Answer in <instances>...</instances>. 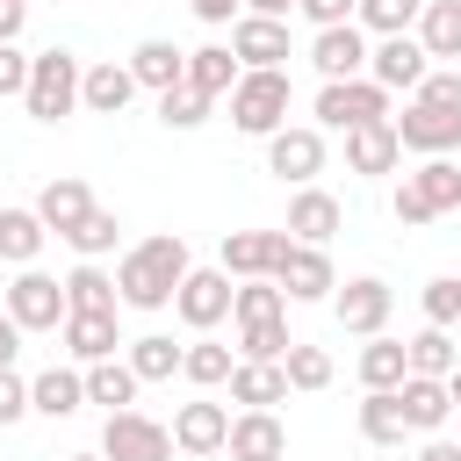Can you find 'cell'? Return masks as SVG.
Segmentation results:
<instances>
[{
    "instance_id": "9f6ffc18",
    "label": "cell",
    "mask_w": 461,
    "mask_h": 461,
    "mask_svg": "<svg viewBox=\"0 0 461 461\" xmlns=\"http://www.w3.org/2000/svg\"><path fill=\"white\" fill-rule=\"evenodd\" d=\"M447 389H454V411H461V367H454V375H447Z\"/></svg>"
},
{
    "instance_id": "8d00e7d4",
    "label": "cell",
    "mask_w": 461,
    "mask_h": 461,
    "mask_svg": "<svg viewBox=\"0 0 461 461\" xmlns=\"http://www.w3.org/2000/svg\"><path fill=\"white\" fill-rule=\"evenodd\" d=\"M403 353H411V375H454V339H447V324H425L418 339H403Z\"/></svg>"
},
{
    "instance_id": "d6986e66",
    "label": "cell",
    "mask_w": 461,
    "mask_h": 461,
    "mask_svg": "<svg viewBox=\"0 0 461 461\" xmlns=\"http://www.w3.org/2000/svg\"><path fill=\"white\" fill-rule=\"evenodd\" d=\"M36 216H43V223H50L58 238H72V230H79V223L94 216V187H86L79 173H58V180H50L43 194H36Z\"/></svg>"
},
{
    "instance_id": "8fae6325",
    "label": "cell",
    "mask_w": 461,
    "mask_h": 461,
    "mask_svg": "<svg viewBox=\"0 0 461 461\" xmlns=\"http://www.w3.org/2000/svg\"><path fill=\"white\" fill-rule=\"evenodd\" d=\"M432 72V58H425V43L403 29V36H382L375 50H367V79L375 86H389V94H418V79Z\"/></svg>"
},
{
    "instance_id": "ac0fdd59",
    "label": "cell",
    "mask_w": 461,
    "mask_h": 461,
    "mask_svg": "<svg viewBox=\"0 0 461 461\" xmlns=\"http://www.w3.org/2000/svg\"><path fill=\"white\" fill-rule=\"evenodd\" d=\"M223 454H230V461H281V454H288V425H281L274 411H238Z\"/></svg>"
},
{
    "instance_id": "db71d44e",
    "label": "cell",
    "mask_w": 461,
    "mask_h": 461,
    "mask_svg": "<svg viewBox=\"0 0 461 461\" xmlns=\"http://www.w3.org/2000/svg\"><path fill=\"white\" fill-rule=\"evenodd\" d=\"M22 36V0H0V43Z\"/></svg>"
},
{
    "instance_id": "44dd1931",
    "label": "cell",
    "mask_w": 461,
    "mask_h": 461,
    "mask_svg": "<svg viewBox=\"0 0 461 461\" xmlns=\"http://www.w3.org/2000/svg\"><path fill=\"white\" fill-rule=\"evenodd\" d=\"M230 403H245V411L288 403V367H281V360H238V367H230Z\"/></svg>"
},
{
    "instance_id": "d590c367",
    "label": "cell",
    "mask_w": 461,
    "mask_h": 461,
    "mask_svg": "<svg viewBox=\"0 0 461 461\" xmlns=\"http://www.w3.org/2000/svg\"><path fill=\"white\" fill-rule=\"evenodd\" d=\"M230 317L238 324H259V317H288V288L281 281H238V295H230Z\"/></svg>"
},
{
    "instance_id": "5bb4252c",
    "label": "cell",
    "mask_w": 461,
    "mask_h": 461,
    "mask_svg": "<svg viewBox=\"0 0 461 461\" xmlns=\"http://www.w3.org/2000/svg\"><path fill=\"white\" fill-rule=\"evenodd\" d=\"M281 252H288V230H223V274L230 281H274V267H281Z\"/></svg>"
},
{
    "instance_id": "f1b7e54d",
    "label": "cell",
    "mask_w": 461,
    "mask_h": 461,
    "mask_svg": "<svg viewBox=\"0 0 461 461\" xmlns=\"http://www.w3.org/2000/svg\"><path fill=\"white\" fill-rule=\"evenodd\" d=\"M65 303H72V310H122V288H115V274H108L101 259H79V267L65 274Z\"/></svg>"
},
{
    "instance_id": "6da1fadb",
    "label": "cell",
    "mask_w": 461,
    "mask_h": 461,
    "mask_svg": "<svg viewBox=\"0 0 461 461\" xmlns=\"http://www.w3.org/2000/svg\"><path fill=\"white\" fill-rule=\"evenodd\" d=\"M187 238L180 230H158V238H144V245H130L122 259H115V288H122V310H166L173 295H180V281H187Z\"/></svg>"
},
{
    "instance_id": "1f68e13d",
    "label": "cell",
    "mask_w": 461,
    "mask_h": 461,
    "mask_svg": "<svg viewBox=\"0 0 461 461\" xmlns=\"http://www.w3.org/2000/svg\"><path fill=\"white\" fill-rule=\"evenodd\" d=\"M43 238H50V223L36 209H0V259L7 267H29L43 252Z\"/></svg>"
},
{
    "instance_id": "f546056e",
    "label": "cell",
    "mask_w": 461,
    "mask_h": 461,
    "mask_svg": "<svg viewBox=\"0 0 461 461\" xmlns=\"http://www.w3.org/2000/svg\"><path fill=\"white\" fill-rule=\"evenodd\" d=\"M403 375H411V353H403V339H367L360 346V389H403Z\"/></svg>"
},
{
    "instance_id": "52a82bcc",
    "label": "cell",
    "mask_w": 461,
    "mask_h": 461,
    "mask_svg": "<svg viewBox=\"0 0 461 461\" xmlns=\"http://www.w3.org/2000/svg\"><path fill=\"white\" fill-rule=\"evenodd\" d=\"M267 173L288 180V187H310V180L324 173V130H310V122H281V130L267 137Z\"/></svg>"
},
{
    "instance_id": "f907efd6",
    "label": "cell",
    "mask_w": 461,
    "mask_h": 461,
    "mask_svg": "<svg viewBox=\"0 0 461 461\" xmlns=\"http://www.w3.org/2000/svg\"><path fill=\"white\" fill-rule=\"evenodd\" d=\"M187 7H194V22H209V29H216V22H230L245 0H187Z\"/></svg>"
},
{
    "instance_id": "11a10c76",
    "label": "cell",
    "mask_w": 461,
    "mask_h": 461,
    "mask_svg": "<svg viewBox=\"0 0 461 461\" xmlns=\"http://www.w3.org/2000/svg\"><path fill=\"white\" fill-rule=\"evenodd\" d=\"M245 14H281V22H288V14H295V0H245Z\"/></svg>"
},
{
    "instance_id": "9c48e42d",
    "label": "cell",
    "mask_w": 461,
    "mask_h": 461,
    "mask_svg": "<svg viewBox=\"0 0 461 461\" xmlns=\"http://www.w3.org/2000/svg\"><path fill=\"white\" fill-rule=\"evenodd\" d=\"M101 454L108 461H173V432L144 411H108L101 425Z\"/></svg>"
},
{
    "instance_id": "ab89813d",
    "label": "cell",
    "mask_w": 461,
    "mask_h": 461,
    "mask_svg": "<svg viewBox=\"0 0 461 461\" xmlns=\"http://www.w3.org/2000/svg\"><path fill=\"white\" fill-rule=\"evenodd\" d=\"M295 339H288V317H259V324H238V360H281Z\"/></svg>"
},
{
    "instance_id": "60d3db41",
    "label": "cell",
    "mask_w": 461,
    "mask_h": 461,
    "mask_svg": "<svg viewBox=\"0 0 461 461\" xmlns=\"http://www.w3.org/2000/svg\"><path fill=\"white\" fill-rule=\"evenodd\" d=\"M281 367H288V389H331V353H324V346H303V339H295V346L281 353Z\"/></svg>"
},
{
    "instance_id": "4dcf8cb0",
    "label": "cell",
    "mask_w": 461,
    "mask_h": 461,
    "mask_svg": "<svg viewBox=\"0 0 461 461\" xmlns=\"http://www.w3.org/2000/svg\"><path fill=\"white\" fill-rule=\"evenodd\" d=\"M411 180V194L432 209V216H447V209H461V166L454 158H425L418 173H403Z\"/></svg>"
},
{
    "instance_id": "3957f363",
    "label": "cell",
    "mask_w": 461,
    "mask_h": 461,
    "mask_svg": "<svg viewBox=\"0 0 461 461\" xmlns=\"http://www.w3.org/2000/svg\"><path fill=\"white\" fill-rule=\"evenodd\" d=\"M230 122L245 130V137H274L281 122H288V72L274 65V72H238V86H230Z\"/></svg>"
},
{
    "instance_id": "603a6c76",
    "label": "cell",
    "mask_w": 461,
    "mask_h": 461,
    "mask_svg": "<svg viewBox=\"0 0 461 461\" xmlns=\"http://www.w3.org/2000/svg\"><path fill=\"white\" fill-rule=\"evenodd\" d=\"M346 216H339V194H324V187H295V202H288V238H303V245H324L331 230H339Z\"/></svg>"
},
{
    "instance_id": "ba28073f",
    "label": "cell",
    "mask_w": 461,
    "mask_h": 461,
    "mask_svg": "<svg viewBox=\"0 0 461 461\" xmlns=\"http://www.w3.org/2000/svg\"><path fill=\"white\" fill-rule=\"evenodd\" d=\"M230 295H238V281H230L223 267H187V281H180L173 310H180V324H187V331H216V324L230 317Z\"/></svg>"
},
{
    "instance_id": "d4e9b609",
    "label": "cell",
    "mask_w": 461,
    "mask_h": 461,
    "mask_svg": "<svg viewBox=\"0 0 461 461\" xmlns=\"http://www.w3.org/2000/svg\"><path fill=\"white\" fill-rule=\"evenodd\" d=\"M403 418H411V432H439L447 425V411H454V389L439 382V375H403Z\"/></svg>"
},
{
    "instance_id": "74e56055",
    "label": "cell",
    "mask_w": 461,
    "mask_h": 461,
    "mask_svg": "<svg viewBox=\"0 0 461 461\" xmlns=\"http://www.w3.org/2000/svg\"><path fill=\"white\" fill-rule=\"evenodd\" d=\"M230 346H216V339H194L187 353H180V375L194 382V389H216V382H230Z\"/></svg>"
},
{
    "instance_id": "c3c4849f",
    "label": "cell",
    "mask_w": 461,
    "mask_h": 461,
    "mask_svg": "<svg viewBox=\"0 0 461 461\" xmlns=\"http://www.w3.org/2000/svg\"><path fill=\"white\" fill-rule=\"evenodd\" d=\"M418 101H439V108H461V72H425V79H418Z\"/></svg>"
},
{
    "instance_id": "f5cc1de1",
    "label": "cell",
    "mask_w": 461,
    "mask_h": 461,
    "mask_svg": "<svg viewBox=\"0 0 461 461\" xmlns=\"http://www.w3.org/2000/svg\"><path fill=\"white\" fill-rule=\"evenodd\" d=\"M418 461H461V447H454V439H439V432H425V447H418Z\"/></svg>"
},
{
    "instance_id": "681fc988",
    "label": "cell",
    "mask_w": 461,
    "mask_h": 461,
    "mask_svg": "<svg viewBox=\"0 0 461 461\" xmlns=\"http://www.w3.org/2000/svg\"><path fill=\"white\" fill-rule=\"evenodd\" d=\"M389 209H396V223H411V230H418V223H432V209H425V202L411 194V180L396 187V202H389Z\"/></svg>"
},
{
    "instance_id": "7402d4cb",
    "label": "cell",
    "mask_w": 461,
    "mask_h": 461,
    "mask_svg": "<svg viewBox=\"0 0 461 461\" xmlns=\"http://www.w3.org/2000/svg\"><path fill=\"white\" fill-rule=\"evenodd\" d=\"M130 94H137V72H130V58L115 65H86V79H79V108H94V115H122L130 108Z\"/></svg>"
},
{
    "instance_id": "484cf974",
    "label": "cell",
    "mask_w": 461,
    "mask_h": 461,
    "mask_svg": "<svg viewBox=\"0 0 461 461\" xmlns=\"http://www.w3.org/2000/svg\"><path fill=\"white\" fill-rule=\"evenodd\" d=\"M360 439L367 447H403L411 439V418H403V396L396 389H367L360 396Z\"/></svg>"
},
{
    "instance_id": "f35d334b",
    "label": "cell",
    "mask_w": 461,
    "mask_h": 461,
    "mask_svg": "<svg viewBox=\"0 0 461 461\" xmlns=\"http://www.w3.org/2000/svg\"><path fill=\"white\" fill-rule=\"evenodd\" d=\"M418 14H425V0H360L353 7V22L375 36H403V29H418Z\"/></svg>"
},
{
    "instance_id": "4316f807",
    "label": "cell",
    "mask_w": 461,
    "mask_h": 461,
    "mask_svg": "<svg viewBox=\"0 0 461 461\" xmlns=\"http://www.w3.org/2000/svg\"><path fill=\"white\" fill-rule=\"evenodd\" d=\"M79 403H86V375L79 367H43L29 382V411H43V418H72Z\"/></svg>"
},
{
    "instance_id": "f6af8a7d",
    "label": "cell",
    "mask_w": 461,
    "mask_h": 461,
    "mask_svg": "<svg viewBox=\"0 0 461 461\" xmlns=\"http://www.w3.org/2000/svg\"><path fill=\"white\" fill-rule=\"evenodd\" d=\"M29 418V382L14 367H0V425H22Z\"/></svg>"
},
{
    "instance_id": "680465c9",
    "label": "cell",
    "mask_w": 461,
    "mask_h": 461,
    "mask_svg": "<svg viewBox=\"0 0 461 461\" xmlns=\"http://www.w3.org/2000/svg\"><path fill=\"white\" fill-rule=\"evenodd\" d=\"M454 281H461V274H454Z\"/></svg>"
},
{
    "instance_id": "ee69618b",
    "label": "cell",
    "mask_w": 461,
    "mask_h": 461,
    "mask_svg": "<svg viewBox=\"0 0 461 461\" xmlns=\"http://www.w3.org/2000/svg\"><path fill=\"white\" fill-rule=\"evenodd\" d=\"M425 324H461V281L454 274H439V281H425Z\"/></svg>"
},
{
    "instance_id": "7c38bea8",
    "label": "cell",
    "mask_w": 461,
    "mask_h": 461,
    "mask_svg": "<svg viewBox=\"0 0 461 461\" xmlns=\"http://www.w3.org/2000/svg\"><path fill=\"white\" fill-rule=\"evenodd\" d=\"M274 281L288 288V303H324V295L339 288V274H331V259H324V245H303V238H288V252H281V267H274Z\"/></svg>"
},
{
    "instance_id": "9a60e30c",
    "label": "cell",
    "mask_w": 461,
    "mask_h": 461,
    "mask_svg": "<svg viewBox=\"0 0 461 461\" xmlns=\"http://www.w3.org/2000/svg\"><path fill=\"white\" fill-rule=\"evenodd\" d=\"M310 65H317V79H360V72H367V29H360V22L317 29V43H310Z\"/></svg>"
},
{
    "instance_id": "bcb514c9",
    "label": "cell",
    "mask_w": 461,
    "mask_h": 461,
    "mask_svg": "<svg viewBox=\"0 0 461 461\" xmlns=\"http://www.w3.org/2000/svg\"><path fill=\"white\" fill-rule=\"evenodd\" d=\"M29 65H36L29 50H14V43H0V101H7V94H29Z\"/></svg>"
},
{
    "instance_id": "ffe728a7",
    "label": "cell",
    "mask_w": 461,
    "mask_h": 461,
    "mask_svg": "<svg viewBox=\"0 0 461 461\" xmlns=\"http://www.w3.org/2000/svg\"><path fill=\"white\" fill-rule=\"evenodd\" d=\"M396 158H403V137H396V122H360V130H346V166L353 173H396Z\"/></svg>"
},
{
    "instance_id": "b9f144b4",
    "label": "cell",
    "mask_w": 461,
    "mask_h": 461,
    "mask_svg": "<svg viewBox=\"0 0 461 461\" xmlns=\"http://www.w3.org/2000/svg\"><path fill=\"white\" fill-rule=\"evenodd\" d=\"M158 122H166V130H202V122H209V94L166 86V94H158Z\"/></svg>"
},
{
    "instance_id": "e0dca14e",
    "label": "cell",
    "mask_w": 461,
    "mask_h": 461,
    "mask_svg": "<svg viewBox=\"0 0 461 461\" xmlns=\"http://www.w3.org/2000/svg\"><path fill=\"white\" fill-rule=\"evenodd\" d=\"M173 447L180 454H223L230 447V411L223 403H180L173 411Z\"/></svg>"
},
{
    "instance_id": "d6a6232c",
    "label": "cell",
    "mask_w": 461,
    "mask_h": 461,
    "mask_svg": "<svg viewBox=\"0 0 461 461\" xmlns=\"http://www.w3.org/2000/svg\"><path fill=\"white\" fill-rule=\"evenodd\" d=\"M137 389H144V382H137V367H130V360H94V367H86V403L130 411V403H137Z\"/></svg>"
},
{
    "instance_id": "6f0895ef",
    "label": "cell",
    "mask_w": 461,
    "mask_h": 461,
    "mask_svg": "<svg viewBox=\"0 0 461 461\" xmlns=\"http://www.w3.org/2000/svg\"><path fill=\"white\" fill-rule=\"evenodd\" d=\"M65 461H108V454H65Z\"/></svg>"
},
{
    "instance_id": "7a4b0ae2",
    "label": "cell",
    "mask_w": 461,
    "mask_h": 461,
    "mask_svg": "<svg viewBox=\"0 0 461 461\" xmlns=\"http://www.w3.org/2000/svg\"><path fill=\"white\" fill-rule=\"evenodd\" d=\"M79 79H86V65H79L72 50H36V65H29V94H22V108H29L36 122H65V115L79 108Z\"/></svg>"
},
{
    "instance_id": "277c9868",
    "label": "cell",
    "mask_w": 461,
    "mask_h": 461,
    "mask_svg": "<svg viewBox=\"0 0 461 461\" xmlns=\"http://www.w3.org/2000/svg\"><path fill=\"white\" fill-rule=\"evenodd\" d=\"M317 122L324 130H360V122H389V86H375L367 72L360 79H324L317 86Z\"/></svg>"
},
{
    "instance_id": "836d02e7",
    "label": "cell",
    "mask_w": 461,
    "mask_h": 461,
    "mask_svg": "<svg viewBox=\"0 0 461 461\" xmlns=\"http://www.w3.org/2000/svg\"><path fill=\"white\" fill-rule=\"evenodd\" d=\"M418 43H425V58H461V0H425Z\"/></svg>"
},
{
    "instance_id": "7dc6e473",
    "label": "cell",
    "mask_w": 461,
    "mask_h": 461,
    "mask_svg": "<svg viewBox=\"0 0 461 461\" xmlns=\"http://www.w3.org/2000/svg\"><path fill=\"white\" fill-rule=\"evenodd\" d=\"M353 7H360V0H295V14H303L310 29H339V22H353Z\"/></svg>"
},
{
    "instance_id": "8992f818",
    "label": "cell",
    "mask_w": 461,
    "mask_h": 461,
    "mask_svg": "<svg viewBox=\"0 0 461 461\" xmlns=\"http://www.w3.org/2000/svg\"><path fill=\"white\" fill-rule=\"evenodd\" d=\"M396 122V137H403V151H425V158H447V151H461V108H439V101H403V115H389Z\"/></svg>"
},
{
    "instance_id": "4fadbf2b",
    "label": "cell",
    "mask_w": 461,
    "mask_h": 461,
    "mask_svg": "<svg viewBox=\"0 0 461 461\" xmlns=\"http://www.w3.org/2000/svg\"><path fill=\"white\" fill-rule=\"evenodd\" d=\"M230 50H238L245 72H274L288 58V22L281 14H238L230 22Z\"/></svg>"
},
{
    "instance_id": "5b68a950",
    "label": "cell",
    "mask_w": 461,
    "mask_h": 461,
    "mask_svg": "<svg viewBox=\"0 0 461 461\" xmlns=\"http://www.w3.org/2000/svg\"><path fill=\"white\" fill-rule=\"evenodd\" d=\"M22 331H58L65 317H72V303H65V281H50V274H36V267H22L14 281H7V303H0Z\"/></svg>"
},
{
    "instance_id": "816d5d0a",
    "label": "cell",
    "mask_w": 461,
    "mask_h": 461,
    "mask_svg": "<svg viewBox=\"0 0 461 461\" xmlns=\"http://www.w3.org/2000/svg\"><path fill=\"white\" fill-rule=\"evenodd\" d=\"M14 353H22V324L0 310V367H14Z\"/></svg>"
},
{
    "instance_id": "cb8c5ba5",
    "label": "cell",
    "mask_w": 461,
    "mask_h": 461,
    "mask_svg": "<svg viewBox=\"0 0 461 461\" xmlns=\"http://www.w3.org/2000/svg\"><path fill=\"white\" fill-rule=\"evenodd\" d=\"M130 72H137V86H151V94L187 86V50H173L166 36H144V43L130 50Z\"/></svg>"
},
{
    "instance_id": "2e32d148",
    "label": "cell",
    "mask_w": 461,
    "mask_h": 461,
    "mask_svg": "<svg viewBox=\"0 0 461 461\" xmlns=\"http://www.w3.org/2000/svg\"><path fill=\"white\" fill-rule=\"evenodd\" d=\"M58 339H65V353H72L79 367H94V360H115V346H122V331H115V310H72V317L58 324Z\"/></svg>"
},
{
    "instance_id": "83f0119b",
    "label": "cell",
    "mask_w": 461,
    "mask_h": 461,
    "mask_svg": "<svg viewBox=\"0 0 461 461\" xmlns=\"http://www.w3.org/2000/svg\"><path fill=\"white\" fill-rule=\"evenodd\" d=\"M238 72H245V65H238V50H230V43H202V50H187V86H194V94H209V101H216V94H230V86H238Z\"/></svg>"
},
{
    "instance_id": "7bdbcfd3",
    "label": "cell",
    "mask_w": 461,
    "mask_h": 461,
    "mask_svg": "<svg viewBox=\"0 0 461 461\" xmlns=\"http://www.w3.org/2000/svg\"><path fill=\"white\" fill-rule=\"evenodd\" d=\"M115 238H122V223H115L108 209H94V216H86V223H79V230H72L65 245H72L79 259H101V252H115Z\"/></svg>"
},
{
    "instance_id": "e575fe53",
    "label": "cell",
    "mask_w": 461,
    "mask_h": 461,
    "mask_svg": "<svg viewBox=\"0 0 461 461\" xmlns=\"http://www.w3.org/2000/svg\"><path fill=\"white\" fill-rule=\"evenodd\" d=\"M180 353H187V346H173L166 331L130 339V367H137V382H173V375H180Z\"/></svg>"
},
{
    "instance_id": "30bf717a",
    "label": "cell",
    "mask_w": 461,
    "mask_h": 461,
    "mask_svg": "<svg viewBox=\"0 0 461 461\" xmlns=\"http://www.w3.org/2000/svg\"><path fill=\"white\" fill-rule=\"evenodd\" d=\"M389 310H396V288H389L382 274H360V281H346V288L331 295V317H339V331H353V339H375V331L389 324Z\"/></svg>"
}]
</instances>
